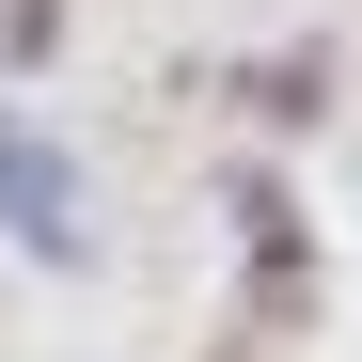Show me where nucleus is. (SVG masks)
Wrapping results in <instances>:
<instances>
[{"mask_svg": "<svg viewBox=\"0 0 362 362\" xmlns=\"http://www.w3.org/2000/svg\"><path fill=\"white\" fill-rule=\"evenodd\" d=\"M0 236H16V252H79V236H95V221H79V173L47 158L16 110H0Z\"/></svg>", "mask_w": 362, "mask_h": 362, "instance_id": "obj_1", "label": "nucleus"}]
</instances>
